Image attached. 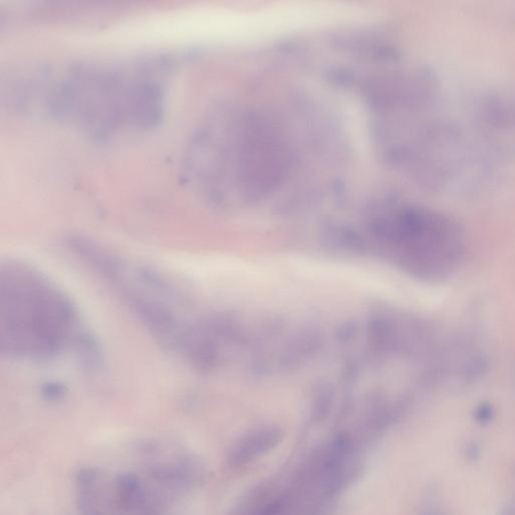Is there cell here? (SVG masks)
Segmentation results:
<instances>
[{
  "label": "cell",
  "mask_w": 515,
  "mask_h": 515,
  "mask_svg": "<svg viewBox=\"0 0 515 515\" xmlns=\"http://www.w3.org/2000/svg\"><path fill=\"white\" fill-rule=\"evenodd\" d=\"M282 432L274 426H260L249 431L233 446L228 456V465L241 468L264 456L279 445Z\"/></svg>",
  "instance_id": "obj_6"
},
{
  "label": "cell",
  "mask_w": 515,
  "mask_h": 515,
  "mask_svg": "<svg viewBox=\"0 0 515 515\" xmlns=\"http://www.w3.org/2000/svg\"><path fill=\"white\" fill-rule=\"evenodd\" d=\"M46 109L55 119L98 140L152 130L164 114V90L145 66L84 64L48 88Z\"/></svg>",
  "instance_id": "obj_1"
},
{
  "label": "cell",
  "mask_w": 515,
  "mask_h": 515,
  "mask_svg": "<svg viewBox=\"0 0 515 515\" xmlns=\"http://www.w3.org/2000/svg\"><path fill=\"white\" fill-rule=\"evenodd\" d=\"M2 350L19 357L46 359L77 343V311L39 271L10 263L1 271Z\"/></svg>",
  "instance_id": "obj_2"
},
{
  "label": "cell",
  "mask_w": 515,
  "mask_h": 515,
  "mask_svg": "<svg viewBox=\"0 0 515 515\" xmlns=\"http://www.w3.org/2000/svg\"><path fill=\"white\" fill-rule=\"evenodd\" d=\"M426 515H434V514H426Z\"/></svg>",
  "instance_id": "obj_11"
},
{
  "label": "cell",
  "mask_w": 515,
  "mask_h": 515,
  "mask_svg": "<svg viewBox=\"0 0 515 515\" xmlns=\"http://www.w3.org/2000/svg\"><path fill=\"white\" fill-rule=\"evenodd\" d=\"M487 370V359H484L483 356H475L464 366L463 377L465 381H476L486 374Z\"/></svg>",
  "instance_id": "obj_7"
},
{
  "label": "cell",
  "mask_w": 515,
  "mask_h": 515,
  "mask_svg": "<svg viewBox=\"0 0 515 515\" xmlns=\"http://www.w3.org/2000/svg\"><path fill=\"white\" fill-rule=\"evenodd\" d=\"M377 237L397 249L399 261L421 276H436L460 261L463 232L448 217L426 208H404L377 226Z\"/></svg>",
  "instance_id": "obj_4"
},
{
  "label": "cell",
  "mask_w": 515,
  "mask_h": 515,
  "mask_svg": "<svg viewBox=\"0 0 515 515\" xmlns=\"http://www.w3.org/2000/svg\"><path fill=\"white\" fill-rule=\"evenodd\" d=\"M495 417V408L488 403H483L475 408L474 419L477 423L481 425H487L494 421Z\"/></svg>",
  "instance_id": "obj_8"
},
{
  "label": "cell",
  "mask_w": 515,
  "mask_h": 515,
  "mask_svg": "<svg viewBox=\"0 0 515 515\" xmlns=\"http://www.w3.org/2000/svg\"><path fill=\"white\" fill-rule=\"evenodd\" d=\"M482 454V449H481L480 445L477 444L476 442H472V443L468 444L464 449V457L468 462H476L479 460Z\"/></svg>",
  "instance_id": "obj_9"
},
{
  "label": "cell",
  "mask_w": 515,
  "mask_h": 515,
  "mask_svg": "<svg viewBox=\"0 0 515 515\" xmlns=\"http://www.w3.org/2000/svg\"><path fill=\"white\" fill-rule=\"evenodd\" d=\"M90 264L99 269L159 339L197 365L210 352L215 319L199 316L183 293L147 269L97 249Z\"/></svg>",
  "instance_id": "obj_3"
},
{
  "label": "cell",
  "mask_w": 515,
  "mask_h": 515,
  "mask_svg": "<svg viewBox=\"0 0 515 515\" xmlns=\"http://www.w3.org/2000/svg\"><path fill=\"white\" fill-rule=\"evenodd\" d=\"M237 141V177L249 195L268 192L279 183L287 164V150L274 120L256 114L242 126Z\"/></svg>",
  "instance_id": "obj_5"
},
{
  "label": "cell",
  "mask_w": 515,
  "mask_h": 515,
  "mask_svg": "<svg viewBox=\"0 0 515 515\" xmlns=\"http://www.w3.org/2000/svg\"><path fill=\"white\" fill-rule=\"evenodd\" d=\"M501 515H515V505L507 506Z\"/></svg>",
  "instance_id": "obj_10"
}]
</instances>
